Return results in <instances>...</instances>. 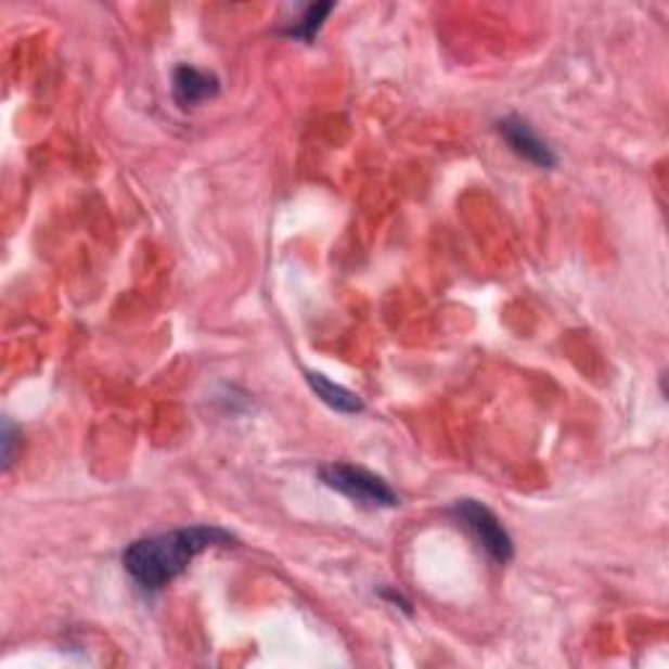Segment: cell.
Listing matches in <instances>:
<instances>
[{
    "label": "cell",
    "mask_w": 669,
    "mask_h": 669,
    "mask_svg": "<svg viewBox=\"0 0 669 669\" xmlns=\"http://www.w3.org/2000/svg\"><path fill=\"white\" fill-rule=\"evenodd\" d=\"M220 92L218 76L200 72L191 66H178L173 74V94L181 107H194L200 102L215 98Z\"/></svg>",
    "instance_id": "obj_5"
},
{
    "label": "cell",
    "mask_w": 669,
    "mask_h": 669,
    "mask_svg": "<svg viewBox=\"0 0 669 669\" xmlns=\"http://www.w3.org/2000/svg\"><path fill=\"white\" fill-rule=\"evenodd\" d=\"M382 596H385V599H390L393 604H400V609H406L408 615H411V604H408L406 599L400 596V594H395V591H382Z\"/></svg>",
    "instance_id": "obj_9"
},
{
    "label": "cell",
    "mask_w": 669,
    "mask_h": 669,
    "mask_svg": "<svg viewBox=\"0 0 669 669\" xmlns=\"http://www.w3.org/2000/svg\"><path fill=\"white\" fill-rule=\"evenodd\" d=\"M320 479L335 492L346 494L348 500L359 502L366 507H395L398 494L393 492L390 484L379 479L372 471L350 466V463H327L320 468Z\"/></svg>",
    "instance_id": "obj_2"
},
{
    "label": "cell",
    "mask_w": 669,
    "mask_h": 669,
    "mask_svg": "<svg viewBox=\"0 0 669 669\" xmlns=\"http://www.w3.org/2000/svg\"><path fill=\"white\" fill-rule=\"evenodd\" d=\"M497 129H500L502 137H505V142L513 146L520 157H526L528 163L539 165V168H554V165H557V157H554L552 146L531 129L528 120L510 116L502 118L500 124H497Z\"/></svg>",
    "instance_id": "obj_4"
},
{
    "label": "cell",
    "mask_w": 669,
    "mask_h": 669,
    "mask_svg": "<svg viewBox=\"0 0 669 669\" xmlns=\"http://www.w3.org/2000/svg\"><path fill=\"white\" fill-rule=\"evenodd\" d=\"M306 382H309L311 390L320 395V398L330 408H335V411H340V413H361V411H364V403H361L359 395H353L340 385H333V382L324 379L322 374L309 372V374H306Z\"/></svg>",
    "instance_id": "obj_6"
},
{
    "label": "cell",
    "mask_w": 669,
    "mask_h": 669,
    "mask_svg": "<svg viewBox=\"0 0 669 669\" xmlns=\"http://www.w3.org/2000/svg\"><path fill=\"white\" fill-rule=\"evenodd\" d=\"M14 426H11V422L3 424V468L9 471L11 468V461H14Z\"/></svg>",
    "instance_id": "obj_8"
},
{
    "label": "cell",
    "mask_w": 669,
    "mask_h": 669,
    "mask_svg": "<svg viewBox=\"0 0 669 669\" xmlns=\"http://www.w3.org/2000/svg\"><path fill=\"white\" fill-rule=\"evenodd\" d=\"M235 537L218 526H191L133 541L124 552V568L146 591H157L176 581L191 559L213 546L233 544Z\"/></svg>",
    "instance_id": "obj_1"
},
{
    "label": "cell",
    "mask_w": 669,
    "mask_h": 669,
    "mask_svg": "<svg viewBox=\"0 0 669 669\" xmlns=\"http://www.w3.org/2000/svg\"><path fill=\"white\" fill-rule=\"evenodd\" d=\"M455 515V520L461 526H466L474 539L484 546V552L494 559V563L505 565L513 559V539L505 531V526L500 524V518L489 510L487 505L476 500H458L450 510Z\"/></svg>",
    "instance_id": "obj_3"
},
{
    "label": "cell",
    "mask_w": 669,
    "mask_h": 669,
    "mask_svg": "<svg viewBox=\"0 0 669 669\" xmlns=\"http://www.w3.org/2000/svg\"><path fill=\"white\" fill-rule=\"evenodd\" d=\"M335 5L333 3H314L309 5V9L304 11V16L298 18L296 24H293L291 29H285V35L288 37H296V40H304V42H311L317 37V31L322 29L324 18H327L330 11H333Z\"/></svg>",
    "instance_id": "obj_7"
}]
</instances>
